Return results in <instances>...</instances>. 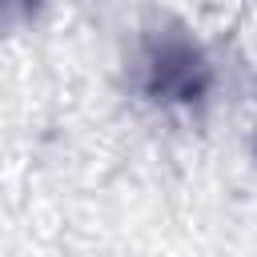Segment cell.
<instances>
[{
    "label": "cell",
    "instance_id": "6da1fadb",
    "mask_svg": "<svg viewBox=\"0 0 257 257\" xmlns=\"http://www.w3.org/2000/svg\"><path fill=\"white\" fill-rule=\"evenodd\" d=\"M205 84V64L197 60V52L189 48H161V56L153 60V76H149V88L161 92V96H197Z\"/></svg>",
    "mask_w": 257,
    "mask_h": 257
}]
</instances>
